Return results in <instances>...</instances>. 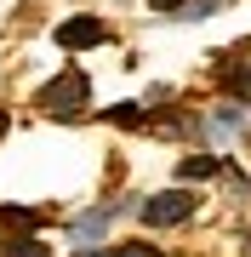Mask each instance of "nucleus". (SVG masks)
Returning a JSON list of instances; mask_svg holds the SVG:
<instances>
[{
  "label": "nucleus",
  "mask_w": 251,
  "mask_h": 257,
  "mask_svg": "<svg viewBox=\"0 0 251 257\" xmlns=\"http://www.w3.org/2000/svg\"><path fill=\"white\" fill-rule=\"evenodd\" d=\"M0 132H6V120H0Z\"/></svg>",
  "instance_id": "ddd939ff"
},
{
  "label": "nucleus",
  "mask_w": 251,
  "mask_h": 257,
  "mask_svg": "<svg viewBox=\"0 0 251 257\" xmlns=\"http://www.w3.org/2000/svg\"><path fill=\"white\" fill-rule=\"evenodd\" d=\"M223 86H234V92L251 103V40H245L240 52H234V69H223Z\"/></svg>",
  "instance_id": "20e7f679"
},
{
  "label": "nucleus",
  "mask_w": 251,
  "mask_h": 257,
  "mask_svg": "<svg viewBox=\"0 0 251 257\" xmlns=\"http://www.w3.org/2000/svg\"><path fill=\"white\" fill-rule=\"evenodd\" d=\"M240 126H245V109H234V103L211 109V132H217V138H240Z\"/></svg>",
  "instance_id": "423d86ee"
},
{
  "label": "nucleus",
  "mask_w": 251,
  "mask_h": 257,
  "mask_svg": "<svg viewBox=\"0 0 251 257\" xmlns=\"http://www.w3.org/2000/svg\"><path fill=\"white\" fill-rule=\"evenodd\" d=\"M114 257H160V251H154V246H143V240H137V246H120Z\"/></svg>",
  "instance_id": "9b49d317"
},
{
  "label": "nucleus",
  "mask_w": 251,
  "mask_h": 257,
  "mask_svg": "<svg viewBox=\"0 0 251 257\" xmlns=\"http://www.w3.org/2000/svg\"><path fill=\"white\" fill-rule=\"evenodd\" d=\"M103 40V23L97 18H69V23H57V46H69V52H86V46H97Z\"/></svg>",
  "instance_id": "7ed1b4c3"
},
{
  "label": "nucleus",
  "mask_w": 251,
  "mask_h": 257,
  "mask_svg": "<svg viewBox=\"0 0 251 257\" xmlns=\"http://www.w3.org/2000/svg\"><path fill=\"white\" fill-rule=\"evenodd\" d=\"M6 257H46V246H40V240H6Z\"/></svg>",
  "instance_id": "1a4fd4ad"
},
{
  "label": "nucleus",
  "mask_w": 251,
  "mask_h": 257,
  "mask_svg": "<svg viewBox=\"0 0 251 257\" xmlns=\"http://www.w3.org/2000/svg\"><path fill=\"white\" fill-rule=\"evenodd\" d=\"M80 103H86V74L80 69H69L52 86H40V109L57 114V120H80Z\"/></svg>",
  "instance_id": "f257e3e1"
},
{
  "label": "nucleus",
  "mask_w": 251,
  "mask_h": 257,
  "mask_svg": "<svg viewBox=\"0 0 251 257\" xmlns=\"http://www.w3.org/2000/svg\"><path fill=\"white\" fill-rule=\"evenodd\" d=\"M0 217H6L12 229H40V223H46V217H40V211H12V206L0 211Z\"/></svg>",
  "instance_id": "9d476101"
},
{
  "label": "nucleus",
  "mask_w": 251,
  "mask_h": 257,
  "mask_svg": "<svg viewBox=\"0 0 251 257\" xmlns=\"http://www.w3.org/2000/svg\"><path fill=\"white\" fill-rule=\"evenodd\" d=\"M217 172H223V160H217V155H188L183 166H177L183 183H194V177H217Z\"/></svg>",
  "instance_id": "39448f33"
},
{
  "label": "nucleus",
  "mask_w": 251,
  "mask_h": 257,
  "mask_svg": "<svg viewBox=\"0 0 251 257\" xmlns=\"http://www.w3.org/2000/svg\"><path fill=\"white\" fill-rule=\"evenodd\" d=\"M109 217H114V211H109V206H97V211H86V217L75 223V234L86 240V246H92V240H97L103 229H109Z\"/></svg>",
  "instance_id": "0eeeda50"
},
{
  "label": "nucleus",
  "mask_w": 251,
  "mask_h": 257,
  "mask_svg": "<svg viewBox=\"0 0 251 257\" xmlns=\"http://www.w3.org/2000/svg\"><path fill=\"white\" fill-rule=\"evenodd\" d=\"M194 194L188 189H166V194H149V200H143V223H149V229H171V223H188L194 217Z\"/></svg>",
  "instance_id": "f03ea898"
},
{
  "label": "nucleus",
  "mask_w": 251,
  "mask_h": 257,
  "mask_svg": "<svg viewBox=\"0 0 251 257\" xmlns=\"http://www.w3.org/2000/svg\"><path fill=\"white\" fill-rule=\"evenodd\" d=\"M109 120H114V126H143L149 114H143L137 103H114V109H109Z\"/></svg>",
  "instance_id": "6e6552de"
},
{
  "label": "nucleus",
  "mask_w": 251,
  "mask_h": 257,
  "mask_svg": "<svg viewBox=\"0 0 251 257\" xmlns=\"http://www.w3.org/2000/svg\"><path fill=\"white\" fill-rule=\"evenodd\" d=\"M149 6H154V12H177L183 0H149Z\"/></svg>",
  "instance_id": "f8f14e48"
}]
</instances>
